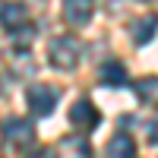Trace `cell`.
<instances>
[{
  "label": "cell",
  "mask_w": 158,
  "mask_h": 158,
  "mask_svg": "<svg viewBox=\"0 0 158 158\" xmlns=\"http://www.w3.org/2000/svg\"><path fill=\"white\" fill-rule=\"evenodd\" d=\"M48 60H51V67H57V70H76V63H79V41H76L73 35L51 38Z\"/></svg>",
  "instance_id": "cell-1"
},
{
  "label": "cell",
  "mask_w": 158,
  "mask_h": 158,
  "mask_svg": "<svg viewBox=\"0 0 158 158\" xmlns=\"http://www.w3.org/2000/svg\"><path fill=\"white\" fill-rule=\"evenodd\" d=\"M25 101H29V111H32L35 117H48L51 111L57 108V101H60V89L51 85V82H38V85L29 89Z\"/></svg>",
  "instance_id": "cell-2"
},
{
  "label": "cell",
  "mask_w": 158,
  "mask_h": 158,
  "mask_svg": "<svg viewBox=\"0 0 158 158\" xmlns=\"http://www.w3.org/2000/svg\"><path fill=\"white\" fill-rule=\"evenodd\" d=\"M0 133H3V139L13 142V146H29V142L35 139V123L13 114V117H6V120L0 123Z\"/></svg>",
  "instance_id": "cell-3"
},
{
  "label": "cell",
  "mask_w": 158,
  "mask_h": 158,
  "mask_svg": "<svg viewBox=\"0 0 158 158\" xmlns=\"http://www.w3.org/2000/svg\"><path fill=\"white\" fill-rule=\"evenodd\" d=\"M70 123L79 127V130H95L101 123V114H98V108L89 98H79L73 108H70Z\"/></svg>",
  "instance_id": "cell-4"
},
{
  "label": "cell",
  "mask_w": 158,
  "mask_h": 158,
  "mask_svg": "<svg viewBox=\"0 0 158 158\" xmlns=\"http://www.w3.org/2000/svg\"><path fill=\"white\" fill-rule=\"evenodd\" d=\"M95 13V0H63V19L70 25H85Z\"/></svg>",
  "instance_id": "cell-5"
},
{
  "label": "cell",
  "mask_w": 158,
  "mask_h": 158,
  "mask_svg": "<svg viewBox=\"0 0 158 158\" xmlns=\"http://www.w3.org/2000/svg\"><path fill=\"white\" fill-rule=\"evenodd\" d=\"M25 22H29V19H25V6H22V3L0 0V25H3V29L16 32V29H22Z\"/></svg>",
  "instance_id": "cell-6"
},
{
  "label": "cell",
  "mask_w": 158,
  "mask_h": 158,
  "mask_svg": "<svg viewBox=\"0 0 158 158\" xmlns=\"http://www.w3.org/2000/svg\"><path fill=\"white\" fill-rule=\"evenodd\" d=\"M108 158H136V142L127 133H117L108 142Z\"/></svg>",
  "instance_id": "cell-7"
},
{
  "label": "cell",
  "mask_w": 158,
  "mask_h": 158,
  "mask_svg": "<svg viewBox=\"0 0 158 158\" xmlns=\"http://www.w3.org/2000/svg\"><path fill=\"white\" fill-rule=\"evenodd\" d=\"M98 79L104 85H123L127 82V67L120 60H111V63H104V67L98 70Z\"/></svg>",
  "instance_id": "cell-8"
},
{
  "label": "cell",
  "mask_w": 158,
  "mask_h": 158,
  "mask_svg": "<svg viewBox=\"0 0 158 158\" xmlns=\"http://www.w3.org/2000/svg\"><path fill=\"white\" fill-rule=\"evenodd\" d=\"M155 29H158V19H155V16H142L139 22H133V25H130V32H133V41H136V44L152 41Z\"/></svg>",
  "instance_id": "cell-9"
},
{
  "label": "cell",
  "mask_w": 158,
  "mask_h": 158,
  "mask_svg": "<svg viewBox=\"0 0 158 158\" xmlns=\"http://www.w3.org/2000/svg\"><path fill=\"white\" fill-rule=\"evenodd\" d=\"M136 95H139L142 101H155V98H158V76L139 79V82H136Z\"/></svg>",
  "instance_id": "cell-10"
},
{
  "label": "cell",
  "mask_w": 158,
  "mask_h": 158,
  "mask_svg": "<svg viewBox=\"0 0 158 158\" xmlns=\"http://www.w3.org/2000/svg\"><path fill=\"white\" fill-rule=\"evenodd\" d=\"M35 35H38V29H35L32 22H25L22 29H16V32H13V41H16L19 48H29V44L35 41Z\"/></svg>",
  "instance_id": "cell-11"
},
{
  "label": "cell",
  "mask_w": 158,
  "mask_h": 158,
  "mask_svg": "<svg viewBox=\"0 0 158 158\" xmlns=\"http://www.w3.org/2000/svg\"><path fill=\"white\" fill-rule=\"evenodd\" d=\"M63 146H67L73 155H79V158H92V149H89V142H82L79 136H67V139H63Z\"/></svg>",
  "instance_id": "cell-12"
},
{
  "label": "cell",
  "mask_w": 158,
  "mask_h": 158,
  "mask_svg": "<svg viewBox=\"0 0 158 158\" xmlns=\"http://www.w3.org/2000/svg\"><path fill=\"white\" fill-rule=\"evenodd\" d=\"M25 158H57V152H54V149H48V146H41V149H35V152H29Z\"/></svg>",
  "instance_id": "cell-13"
},
{
  "label": "cell",
  "mask_w": 158,
  "mask_h": 158,
  "mask_svg": "<svg viewBox=\"0 0 158 158\" xmlns=\"http://www.w3.org/2000/svg\"><path fill=\"white\" fill-rule=\"evenodd\" d=\"M149 139L158 146V120H155V123H152V130H149Z\"/></svg>",
  "instance_id": "cell-14"
}]
</instances>
